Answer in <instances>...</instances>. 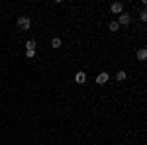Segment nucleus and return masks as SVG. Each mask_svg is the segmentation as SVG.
Instances as JSON below:
<instances>
[{"instance_id": "nucleus-1", "label": "nucleus", "mask_w": 147, "mask_h": 145, "mask_svg": "<svg viewBox=\"0 0 147 145\" xmlns=\"http://www.w3.org/2000/svg\"><path fill=\"white\" fill-rule=\"evenodd\" d=\"M18 28H20L22 32H28V30L32 28V20H30L28 16H20V18H18Z\"/></svg>"}, {"instance_id": "nucleus-12", "label": "nucleus", "mask_w": 147, "mask_h": 145, "mask_svg": "<svg viewBox=\"0 0 147 145\" xmlns=\"http://www.w3.org/2000/svg\"><path fill=\"white\" fill-rule=\"evenodd\" d=\"M141 20H143V22H147V10L141 12Z\"/></svg>"}, {"instance_id": "nucleus-3", "label": "nucleus", "mask_w": 147, "mask_h": 145, "mask_svg": "<svg viewBox=\"0 0 147 145\" xmlns=\"http://www.w3.org/2000/svg\"><path fill=\"white\" fill-rule=\"evenodd\" d=\"M122 10H124L122 2H114L112 6H110V12H112V14H122Z\"/></svg>"}, {"instance_id": "nucleus-9", "label": "nucleus", "mask_w": 147, "mask_h": 145, "mask_svg": "<svg viewBox=\"0 0 147 145\" xmlns=\"http://www.w3.org/2000/svg\"><path fill=\"white\" fill-rule=\"evenodd\" d=\"M108 28H110V32H118L120 24H118V22H110V26H108Z\"/></svg>"}, {"instance_id": "nucleus-6", "label": "nucleus", "mask_w": 147, "mask_h": 145, "mask_svg": "<svg viewBox=\"0 0 147 145\" xmlns=\"http://www.w3.org/2000/svg\"><path fill=\"white\" fill-rule=\"evenodd\" d=\"M108 73H100V75H98V77H96V82H98V84H106V82H108Z\"/></svg>"}, {"instance_id": "nucleus-7", "label": "nucleus", "mask_w": 147, "mask_h": 145, "mask_svg": "<svg viewBox=\"0 0 147 145\" xmlns=\"http://www.w3.org/2000/svg\"><path fill=\"white\" fill-rule=\"evenodd\" d=\"M51 47H53V49H59V47H61V39H59V37H53V41H51Z\"/></svg>"}, {"instance_id": "nucleus-10", "label": "nucleus", "mask_w": 147, "mask_h": 145, "mask_svg": "<svg viewBox=\"0 0 147 145\" xmlns=\"http://www.w3.org/2000/svg\"><path fill=\"white\" fill-rule=\"evenodd\" d=\"M28 49H35V41H34V39L26 41V51H28Z\"/></svg>"}, {"instance_id": "nucleus-4", "label": "nucleus", "mask_w": 147, "mask_h": 145, "mask_svg": "<svg viewBox=\"0 0 147 145\" xmlns=\"http://www.w3.org/2000/svg\"><path fill=\"white\" fill-rule=\"evenodd\" d=\"M136 57L139 59V61H145V59H147V47H139L137 53H136Z\"/></svg>"}, {"instance_id": "nucleus-5", "label": "nucleus", "mask_w": 147, "mask_h": 145, "mask_svg": "<svg viewBox=\"0 0 147 145\" xmlns=\"http://www.w3.org/2000/svg\"><path fill=\"white\" fill-rule=\"evenodd\" d=\"M75 80H77L79 84H84V82H86V75H84L82 71H79V73L75 75Z\"/></svg>"}, {"instance_id": "nucleus-8", "label": "nucleus", "mask_w": 147, "mask_h": 145, "mask_svg": "<svg viewBox=\"0 0 147 145\" xmlns=\"http://www.w3.org/2000/svg\"><path fill=\"white\" fill-rule=\"evenodd\" d=\"M125 71H120V73H118V75H116V80H120V82H122V80H125Z\"/></svg>"}, {"instance_id": "nucleus-2", "label": "nucleus", "mask_w": 147, "mask_h": 145, "mask_svg": "<svg viewBox=\"0 0 147 145\" xmlns=\"http://www.w3.org/2000/svg\"><path fill=\"white\" fill-rule=\"evenodd\" d=\"M129 20H131V18H129V14L122 12V14H120V18H118V24H120V26H127V24H129Z\"/></svg>"}, {"instance_id": "nucleus-11", "label": "nucleus", "mask_w": 147, "mask_h": 145, "mask_svg": "<svg viewBox=\"0 0 147 145\" xmlns=\"http://www.w3.org/2000/svg\"><path fill=\"white\" fill-rule=\"evenodd\" d=\"M26 57H30V59L35 57V49H28V51H26Z\"/></svg>"}]
</instances>
